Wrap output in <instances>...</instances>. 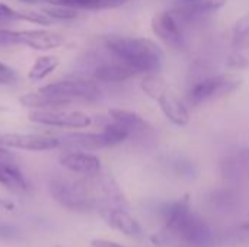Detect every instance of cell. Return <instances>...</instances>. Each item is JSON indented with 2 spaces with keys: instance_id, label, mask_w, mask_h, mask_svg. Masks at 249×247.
<instances>
[{
  "instance_id": "18",
  "label": "cell",
  "mask_w": 249,
  "mask_h": 247,
  "mask_svg": "<svg viewBox=\"0 0 249 247\" xmlns=\"http://www.w3.org/2000/svg\"><path fill=\"white\" fill-rule=\"evenodd\" d=\"M58 67V58L54 55H42L36 58V61L32 64L31 70L28 71V77L34 82L44 80L47 76H50L55 68Z\"/></svg>"
},
{
  "instance_id": "30",
  "label": "cell",
  "mask_w": 249,
  "mask_h": 247,
  "mask_svg": "<svg viewBox=\"0 0 249 247\" xmlns=\"http://www.w3.org/2000/svg\"><path fill=\"white\" fill-rule=\"evenodd\" d=\"M13 20H19V12L13 10L4 3H0V23H7Z\"/></svg>"
},
{
  "instance_id": "21",
  "label": "cell",
  "mask_w": 249,
  "mask_h": 247,
  "mask_svg": "<svg viewBox=\"0 0 249 247\" xmlns=\"http://www.w3.org/2000/svg\"><path fill=\"white\" fill-rule=\"evenodd\" d=\"M101 132L104 135L107 147H115V146L124 143L130 137V132L124 127H121L120 124H117L114 121L111 124H107Z\"/></svg>"
},
{
  "instance_id": "24",
  "label": "cell",
  "mask_w": 249,
  "mask_h": 247,
  "mask_svg": "<svg viewBox=\"0 0 249 247\" xmlns=\"http://www.w3.org/2000/svg\"><path fill=\"white\" fill-rule=\"evenodd\" d=\"M178 4L190 7L193 10L212 15L226 4V0H178Z\"/></svg>"
},
{
  "instance_id": "10",
  "label": "cell",
  "mask_w": 249,
  "mask_h": 247,
  "mask_svg": "<svg viewBox=\"0 0 249 247\" xmlns=\"http://www.w3.org/2000/svg\"><path fill=\"white\" fill-rule=\"evenodd\" d=\"M20 44L36 51H48L64 44V36L48 29H26L19 31Z\"/></svg>"
},
{
  "instance_id": "16",
  "label": "cell",
  "mask_w": 249,
  "mask_h": 247,
  "mask_svg": "<svg viewBox=\"0 0 249 247\" xmlns=\"http://www.w3.org/2000/svg\"><path fill=\"white\" fill-rule=\"evenodd\" d=\"M0 185L12 192H25L28 182L12 162H0Z\"/></svg>"
},
{
  "instance_id": "2",
  "label": "cell",
  "mask_w": 249,
  "mask_h": 247,
  "mask_svg": "<svg viewBox=\"0 0 249 247\" xmlns=\"http://www.w3.org/2000/svg\"><path fill=\"white\" fill-rule=\"evenodd\" d=\"M98 176H82V179L55 176L48 182L50 195L55 202L70 211L83 213L99 208V195H102V191Z\"/></svg>"
},
{
  "instance_id": "7",
  "label": "cell",
  "mask_w": 249,
  "mask_h": 247,
  "mask_svg": "<svg viewBox=\"0 0 249 247\" xmlns=\"http://www.w3.org/2000/svg\"><path fill=\"white\" fill-rule=\"evenodd\" d=\"M152 31L159 39H162L171 48L179 49L185 45L184 28L179 25V22L171 10L159 12L153 16Z\"/></svg>"
},
{
  "instance_id": "9",
  "label": "cell",
  "mask_w": 249,
  "mask_h": 247,
  "mask_svg": "<svg viewBox=\"0 0 249 247\" xmlns=\"http://www.w3.org/2000/svg\"><path fill=\"white\" fill-rule=\"evenodd\" d=\"M99 213L102 218L117 231L125 234V236H140L143 233V229L140 223L130 215L123 208H114V207H101Z\"/></svg>"
},
{
  "instance_id": "31",
  "label": "cell",
  "mask_w": 249,
  "mask_h": 247,
  "mask_svg": "<svg viewBox=\"0 0 249 247\" xmlns=\"http://www.w3.org/2000/svg\"><path fill=\"white\" fill-rule=\"evenodd\" d=\"M18 234H16V230L13 227H9V226H4V224H0V239H15Z\"/></svg>"
},
{
  "instance_id": "23",
  "label": "cell",
  "mask_w": 249,
  "mask_h": 247,
  "mask_svg": "<svg viewBox=\"0 0 249 247\" xmlns=\"http://www.w3.org/2000/svg\"><path fill=\"white\" fill-rule=\"evenodd\" d=\"M232 45L236 49L249 48V16H245L236 22L232 32Z\"/></svg>"
},
{
  "instance_id": "20",
  "label": "cell",
  "mask_w": 249,
  "mask_h": 247,
  "mask_svg": "<svg viewBox=\"0 0 249 247\" xmlns=\"http://www.w3.org/2000/svg\"><path fill=\"white\" fill-rule=\"evenodd\" d=\"M140 86H142V90L152 99H158L159 96H162L166 92V82L156 71L146 73Z\"/></svg>"
},
{
  "instance_id": "13",
  "label": "cell",
  "mask_w": 249,
  "mask_h": 247,
  "mask_svg": "<svg viewBox=\"0 0 249 247\" xmlns=\"http://www.w3.org/2000/svg\"><path fill=\"white\" fill-rule=\"evenodd\" d=\"M156 100H158L159 108H160L162 114L165 115V118H168L174 125L184 127L190 122L188 109L174 95H171L168 90L162 96H159Z\"/></svg>"
},
{
  "instance_id": "4",
  "label": "cell",
  "mask_w": 249,
  "mask_h": 247,
  "mask_svg": "<svg viewBox=\"0 0 249 247\" xmlns=\"http://www.w3.org/2000/svg\"><path fill=\"white\" fill-rule=\"evenodd\" d=\"M44 93L57 96L67 103L73 102H96L102 98V89L95 80L89 79H67L50 83L39 89Z\"/></svg>"
},
{
  "instance_id": "5",
  "label": "cell",
  "mask_w": 249,
  "mask_h": 247,
  "mask_svg": "<svg viewBox=\"0 0 249 247\" xmlns=\"http://www.w3.org/2000/svg\"><path fill=\"white\" fill-rule=\"evenodd\" d=\"M31 122L55 127V128H73L82 130L92 124V118L80 111H66V109H48V111H31L28 114Z\"/></svg>"
},
{
  "instance_id": "32",
  "label": "cell",
  "mask_w": 249,
  "mask_h": 247,
  "mask_svg": "<svg viewBox=\"0 0 249 247\" xmlns=\"http://www.w3.org/2000/svg\"><path fill=\"white\" fill-rule=\"evenodd\" d=\"M92 247H125L118 245V243H114V242H109V240H104V239H96L92 242Z\"/></svg>"
},
{
  "instance_id": "14",
  "label": "cell",
  "mask_w": 249,
  "mask_h": 247,
  "mask_svg": "<svg viewBox=\"0 0 249 247\" xmlns=\"http://www.w3.org/2000/svg\"><path fill=\"white\" fill-rule=\"evenodd\" d=\"M109 116L114 122L124 127L130 132V135L131 134H144L147 130H150L147 121L143 116H140L136 112L127 111V109L112 108V109H109Z\"/></svg>"
},
{
  "instance_id": "29",
  "label": "cell",
  "mask_w": 249,
  "mask_h": 247,
  "mask_svg": "<svg viewBox=\"0 0 249 247\" xmlns=\"http://www.w3.org/2000/svg\"><path fill=\"white\" fill-rule=\"evenodd\" d=\"M18 80V74L16 71L6 66L4 63L0 61V86H10V84H15Z\"/></svg>"
},
{
  "instance_id": "3",
  "label": "cell",
  "mask_w": 249,
  "mask_h": 247,
  "mask_svg": "<svg viewBox=\"0 0 249 247\" xmlns=\"http://www.w3.org/2000/svg\"><path fill=\"white\" fill-rule=\"evenodd\" d=\"M242 79L229 74H209L193 82L188 90V102L198 106L207 100L228 96L242 86Z\"/></svg>"
},
{
  "instance_id": "26",
  "label": "cell",
  "mask_w": 249,
  "mask_h": 247,
  "mask_svg": "<svg viewBox=\"0 0 249 247\" xmlns=\"http://www.w3.org/2000/svg\"><path fill=\"white\" fill-rule=\"evenodd\" d=\"M174 170L181 176V178H187V179H193L197 176V169L194 167L193 163H190L188 160L184 159H177L174 162Z\"/></svg>"
},
{
  "instance_id": "22",
  "label": "cell",
  "mask_w": 249,
  "mask_h": 247,
  "mask_svg": "<svg viewBox=\"0 0 249 247\" xmlns=\"http://www.w3.org/2000/svg\"><path fill=\"white\" fill-rule=\"evenodd\" d=\"M42 12L51 17L53 20H71L79 16V10L66 4H58V3H47L42 7Z\"/></svg>"
},
{
  "instance_id": "28",
  "label": "cell",
  "mask_w": 249,
  "mask_h": 247,
  "mask_svg": "<svg viewBox=\"0 0 249 247\" xmlns=\"http://www.w3.org/2000/svg\"><path fill=\"white\" fill-rule=\"evenodd\" d=\"M249 66V58L245 57L242 52L239 51H235L232 52L228 60H226V67L228 68H232V70H242V68H247Z\"/></svg>"
},
{
  "instance_id": "6",
  "label": "cell",
  "mask_w": 249,
  "mask_h": 247,
  "mask_svg": "<svg viewBox=\"0 0 249 247\" xmlns=\"http://www.w3.org/2000/svg\"><path fill=\"white\" fill-rule=\"evenodd\" d=\"M60 140L57 137L42 135V134H20L10 132L0 135V146L6 148H16L25 151H50L60 147Z\"/></svg>"
},
{
  "instance_id": "19",
  "label": "cell",
  "mask_w": 249,
  "mask_h": 247,
  "mask_svg": "<svg viewBox=\"0 0 249 247\" xmlns=\"http://www.w3.org/2000/svg\"><path fill=\"white\" fill-rule=\"evenodd\" d=\"M210 205L216 210L229 213L238 208L239 205V197L236 195V192L231 191V189H220V191H214L210 195Z\"/></svg>"
},
{
  "instance_id": "8",
  "label": "cell",
  "mask_w": 249,
  "mask_h": 247,
  "mask_svg": "<svg viewBox=\"0 0 249 247\" xmlns=\"http://www.w3.org/2000/svg\"><path fill=\"white\" fill-rule=\"evenodd\" d=\"M58 163L69 172L80 176H96L102 170L101 160L90 153L69 150L58 156Z\"/></svg>"
},
{
  "instance_id": "17",
  "label": "cell",
  "mask_w": 249,
  "mask_h": 247,
  "mask_svg": "<svg viewBox=\"0 0 249 247\" xmlns=\"http://www.w3.org/2000/svg\"><path fill=\"white\" fill-rule=\"evenodd\" d=\"M191 208L187 199L177 201L172 204H168L163 210V217L166 221V227L175 233L181 229V226L187 221V218L191 215Z\"/></svg>"
},
{
  "instance_id": "12",
  "label": "cell",
  "mask_w": 249,
  "mask_h": 247,
  "mask_svg": "<svg viewBox=\"0 0 249 247\" xmlns=\"http://www.w3.org/2000/svg\"><path fill=\"white\" fill-rule=\"evenodd\" d=\"M137 73L124 61L120 58L114 57L111 61H105L99 64L93 70V79L98 82H105V83H114V82H124L127 79H131Z\"/></svg>"
},
{
  "instance_id": "15",
  "label": "cell",
  "mask_w": 249,
  "mask_h": 247,
  "mask_svg": "<svg viewBox=\"0 0 249 247\" xmlns=\"http://www.w3.org/2000/svg\"><path fill=\"white\" fill-rule=\"evenodd\" d=\"M19 102L29 108L31 111H48V109H64L66 106H69L70 103H67L66 100L44 93L41 90H38L36 93H28L25 96H22L19 99Z\"/></svg>"
},
{
  "instance_id": "25",
  "label": "cell",
  "mask_w": 249,
  "mask_h": 247,
  "mask_svg": "<svg viewBox=\"0 0 249 247\" xmlns=\"http://www.w3.org/2000/svg\"><path fill=\"white\" fill-rule=\"evenodd\" d=\"M26 20V22H32L36 25H51L53 19L48 17L44 12H32V10H20L19 12V20Z\"/></svg>"
},
{
  "instance_id": "11",
  "label": "cell",
  "mask_w": 249,
  "mask_h": 247,
  "mask_svg": "<svg viewBox=\"0 0 249 247\" xmlns=\"http://www.w3.org/2000/svg\"><path fill=\"white\" fill-rule=\"evenodd\" d=\"M178 234L182 239H185L188 243L198 247H207L213 245L214 242V237L209 224L204 220L198 218L196 214H191L187 218V221L178 230Z\"/></svg>"
},
{
  "instance_id": "27",
  "label": "cell",
  "mask_w": 249,
  "mask_h": 247,
  "mask_svg": "<svg viewBox=\"0 0 249 247\" xmlns=\"http://www.w3.org/2000/svg\"><path fill=\"white\" fill-rule=\"evenodd\" d=\"M15 45H20L19 31L0 29V48H7V47H15Z\"/></svg>"
},
{
  "instance_id": "35",
  "label": "cell",
  "mask_w": 249,
  "mask_h": 247,
  "mask_svg": "<svg viewBox=\"0 0 249 247\" xmlns=\"http://www.w3.org/2000/svg\"><path fill=\"white\" fill-rule=\"evenodd\" d=\"M19 1L26 3V4H34V3H36V1H39V0H19Z\"/></svg>"
},
{
  "instance_id": "1",
  "label": "cell",
  "mask_w": 249,
  "mask_h": 247,
  "mask_svg": "<svg viewBox=\"0 0 249 247\" xmlns=\"http://www.w3.org/2000/svg\"><path fill=\"white\" fill-rule=\"evenodd\" d=\"M107 49L137 74L158 71L163 63V52L156 42L147 38L109 35L104 41Z\"/></svg>"
},
{
  "instance_id": "33",
  "label": "cell",
  "mask_w": 249,
  "mask_h": 247,
  "mask_svg": "<svg viewBox=\"0 0 249 247\" xmlns=\"http://www.w3.org/2000/svg\"><path fill=\"white\" fill-rule=\"evenodd\" d=\"M13 154L3 146H0V162H12Z\"/></svg>"
},
{
  "instance_id": "34",
  "label": "cell",
  "mask_w": 249,
  "mask_h": 247,
  "mask_svg": "<svg viewBox=\"0 0 249 247\" xmlns=\"http://www.w3.org/2000/svg\"><path fill=\"white\" fill-rule=\"evenodd\" d=\"M0 208H3V210H6V211H12V210L15 208V205H13L12 202H9L7 199H4V198L0 197Z\"/></svg>"
}]
</instances>
